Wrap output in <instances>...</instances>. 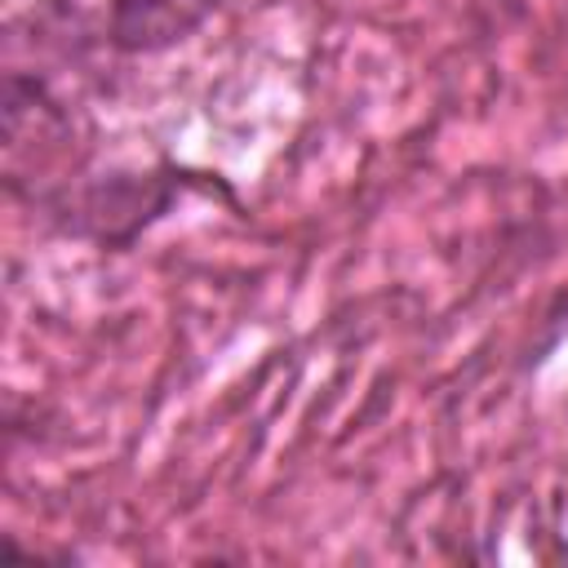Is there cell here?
Listing matches in <instances>:
<instances>
[{
  "mask_svg": "<svg viewBox=\"0 0 568 568\" xmlns=\"http://www.w3.org/2000/svg\"><path fill=\"white\" fill-rule=\"evenodd\" d=\"M222 0H106L102 44L120 58H155L200 36Z\"/></svg>",
  "mask_w": 568,
  "mask_h": 568,
  "instance_id": "7a4b0ae2",
  "label": "cell"
},
{
  "mask_svg": "<svg viewBox=\"0 0 568 568\" xmlns=\"http://www.w3.org/2000/svg\"><path fill=\"white\" fill-rule=\"evenodd\" d=\"M191 195H213L235 204V191L222 173L178 160H155V164H111L102 173L75 178L40 200V217L62 240H80L98 253H129Z\"/></svg>",
  "mask_w": 568,
  "mask_h": 568,
  "instance_id": "6da1fadb",
  "label": "cell"
}]
</instances>
